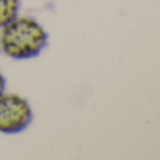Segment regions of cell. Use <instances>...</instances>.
<instances>
[{"mask_svg":"<svg viewBox=\"0 0 160 160\" xmlns=\"http://www.w3.org/2000/svg\"><path fill=\"white\" fill-rule=\"evenodd\" d=\"M32 121V110L24 97L13 93L0 96V132L20 133Z\"/></svg>","mask_w":160,"mask_h":160,"instance_id":"2","label":"cell"},{"mask_svg":"<svg viewBox=\"0 0 160 160\" xmlns=\"http://www.w3.org/2000/svg\"><path fill=\"white\" fill-rule=\"evenodd\" d=\"M48 42V34L37 20L18 17L2 27L0 48L11 59H31L42 52Z\"/></svg>","mask_w":160,"mask_h":160,"instance_id":"1","label":"cell"},{"mask_svg":"<svg viewBox=\"0 0 160 160\" xmlns=\"http://www.w3.org/2000/svg\"><path fill=\"white\" fill-rule=\"evenodd\" d=\"M20 0H0V28L18 16Z\"/></svg>","mask_w":160,"mask_h":160,"instance_id":"3","label":"cell"},{"mask_svg":"<svg viewBox=\"0 0 160 160\" xmlns=\"http://www.w3.org/2000/svg\"><path fill=\"white\" fill-rule=\"evenodd\" d=\"M4 88H6V79L2 75V72H0V96L4 93Z\"/></svg>","mask_w":160,"mask_h":160,"instance_id":"4","label":"cell"}]
</instances>
